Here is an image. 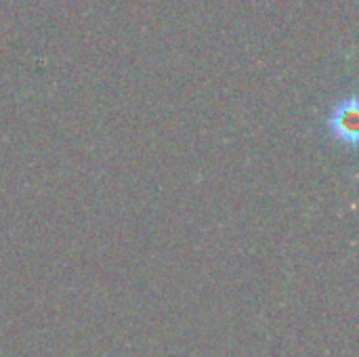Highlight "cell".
I'll list each match as a JSON object with an SVG mask.
<instances>
[{"label":"cell","mask_w":359,"mask_h":357,"mask_svg":"<svg viewBox=\"0 0 359 357\" xmlns=\"http://www.w3.org/2000/svg\"><path fill=\"white\" fill-rule=\"evenodd\" d=\"M328 128L337 141L349 147H355L358 143V99L355 97L341 101L332 109L328 118Z\"/></svg>","instance_id":"cell-1"}]
</instances>
